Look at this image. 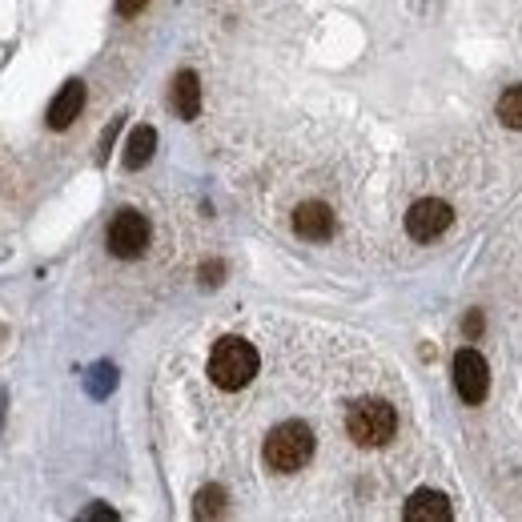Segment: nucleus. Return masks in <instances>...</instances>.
<instances>
[{"mask_svg":"<svg viewBox=\"0 0 522 522\" xmlns=\"http://www.w3.org/2000/svg\"><path fill=\"white\" fill-rule=\"evenodd\" d=\"M257 350L245 338H221L209 354V378L217 390H245L257 374Z\"/></svg>","mask_w":522,"mask_h":522,"instance_id":"1","label":"nucleus"},{"mask_svg":"<svg viewBox=\"0 0 522 522\" xmlns=\"http://www.w3.org/2000/svg\"><path fill=\"white\" fill-rule=\"evenodd\" d=\"M314 458V430L306 422H282L266 438V466L278 474H298Z\"/></svg>","mask_w":522,"mask_h":522,"instance_id":"2","label":"nucleus"},{"mask_svg":"<svg viewBox=\"0 0 522 522\" xmlns=\"http://www.w3.org/2000/svg\"><path fill=\"white\" fill-rule=\"evenodd\" d=\"M346 430H350V438L358 446H386L394 438V430H398V414L382 398H362V402L350 406Z\"/></svg>","mask_w":522,"mask_h":522,"instance_id":"3","label":"nucleus"},{"mask_svg":"<svg viewBox=\"0 0 522 522\" xmlns=\"http://www.w3.org/2000/svg\"><path fill=\"white\" fill-rule=\"evenodd\" d=\"M105 241H109V253H113V257L133 261V257H141V253L149 249V221H145L137 209H121V213L109 221Z\"/></svg>","mask_w":522,"mask_h":522,"instance_id":"4","label":"nucleus"},{"mask_svg":"<svg viewBox=\"0 0 522 522\" xmlns=\"http://www.w3.org/2000/svg\"><path fill=\"white\" fill-rule=\"evenodd\" d=\"M454 390L466 406H478L486 394H490V366L478 350H458L454 354Z\"/></svg>","mask_w":522,"mask_h":522,"instance_id":"5","label":"nucleus"},{"mask_svg":"<svg viewBox=\"0 0 522 522\" xmlns=\"http://www.w3.org/2000/svg\"><path fill=\"white\" fill-rule=\"evenodd\" d=\"M450 221H454V209H450L446 201L422 197V201H414L410 213H406V233H410L414 241H438V237L450 229Z\"/></svg>","mask_w":522,"mask_h":522,"instance_id":"6","label":"nucleus"},{"mask_svg":"<svg viewBox=\"0 0 522 522\" xmlns=\"http://www.w3.org/2000/svg\"><path fill=\"white\" fill-rule=\"evenodd\" d=\"M334 209L326 205V201H302L298 209H294V233L298 237H306V241H326V237H334Z\"/></svg>","mask_w":522,"mask_h":522,"instance_id":"7","label":"nucleus"},{"mask_svg":"<svg viewBox=\"0 0 522 522\" xmlns=\"http://www.w3.org/2000/svg\"><path fill=\"white\" fill-rule=\"evenodd\" d=\"M450 498L442 490H414L402 506V518L406 522H450Z\"/></svg>","mask_w":522,"mask_h":522,"instance_id":"8","label":"nucleus"},{"mask_svg":"<svg viewBox=\"0 0 522 522\" xmlns=\"http://www.w3.org/2000/svg\"><path fill=\"white\" fill-rule=\"evenodd\" d=\"M81 109H85V85L81 81H65V89L49 105V129H57V133L69 129L81 117Z\"/></svg>","mask_w":522,"mask_h":522,"instance_id":"9","label":"nucleus"},{"mask_svg":"<svg viewBox=\"0 0 522 522\" xmlns=\"http://www.w3.org/2000/svg\"><path fill=\"white\" fill-rule=\"evenodd\" d=\"M173 109L181 113V121H193L197 113H201V81H197V73H177V81H173Z\"/></svg>","mask_w":522,"mask_h":522,"instance_id":"10","label":"nucleus"},{"mask_svg":"<svg viewBox=\"0 0 522 522\" xmlns=\"http://www.w3.org/2000/svg\"><path fill=\"white\" fill-rule=\"evenodd\" d=\"M153 149H157V129H153V125H137L133 137H129V145H125V169L149 165Z\"/></svg>","mask_w":522,"mask_h":522,"instance_id":"11","label":"nucleus"},{"mask_svg":"<svg viewBox=\"0 0 522 522\" xmlns=\"http://www.w3.org/2000/svg\"><path fill=\"white\" fill-rule=\"evenodd\" d=\"M498 121L506 129H522V85H510L502 97H498Z\"/></svg>","mask_w":522,"mask_h":522,"instance_id":"12","label":"nucleus"},{"mask_svg":"<svg viewBox=\"0 0 522 522\" xmlns=\"http://www.w3.org/2000/svg\"><path fill=\"white\" fill-rule=\"evenodd\" d=\"M197 518H221L225 514V490L221 486H205L197 494V506H193Z\"/></svg>","mask_w":522,"mask_h":522,"instance_id":"13","label":"nucleus"},{"mask_svg":"<svg viewBox=\"0 0 522 522\" xmlns=\"http://www.w3.org/2000/svg\"><path fill=\"white\" fill-rule=\"evenodd\" d=\"M145 5H149V0H117V13L121 17H137Z\"/></svg>","mask_w":522,"mask_h":522,"instance_id":"14","label":"nucleus"},{"mask_svg":"<svg viewBox=\"0 0 522 522\" xmlns=\"http://www.w3.org/2000/svg\"><path fill=\"white\" fill-rule=\"evenodd\" d=\"M201 282H209V286L221 282V261H213V266H201Z\"/></svg>","mask_w":522,"mask_h":522,"instance_id":"15","label":"nucleus"},{"mask_svg":"<svg viewBox=\"0 0 522 522\" xmlns=\"http://www.w3.org/2000/svg\"><path fill=\"white\" fill-rule=\"evenodd\" d=\"M81 518H117V514H113L109 506H93V510H85Z\"/></svg>","mask_w":522,"mask_h":522,"instance_id":"16","label":"nucleus"},{"mask_svg":"<svg viewBox=\"0 0 522 522\" xmlns=\"http://www.w3.org/2000/svg\"><path fill=\"white\" fill-rule=\"evenodd\" d=\"M478 330H482V318H478V314H470V318H466V334H470V338H478Z\"/></svg>","mask_w":522,"mask_h":522,"instance_id":"17","label":"nucleus"}]
</instances>
